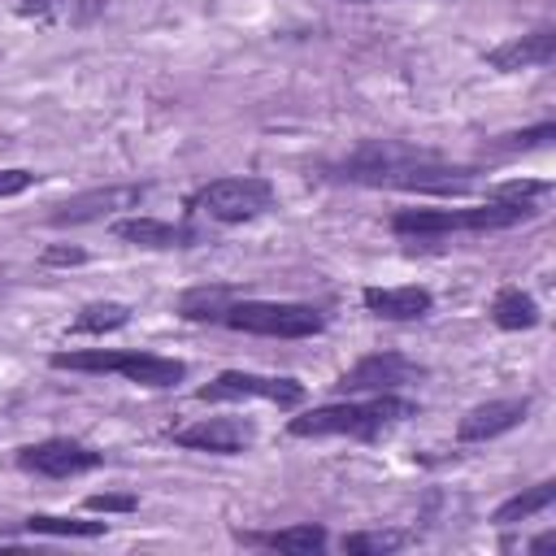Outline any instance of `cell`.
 <instances>
[{
  "mask_svg": "<svg viewBox=\"0 0 556 556\" xmlns=\"http://www.w3.org/2000/svg\"><path fill=\"white\" fill-rule=\"evenodd\" d=\"M52 369H70V374H122L135 387L148 391H165L178 387L187 378V365L174 356H156V352H139V348H78V352H52L48 356Z\"/></svg>",
  "mask_w": 556,
  "mask_h": 556,
  "instance_id": "4",
  "label": "cell"
},
{
  "mask_svg": "<svg viewBox=\"0 0 556 556\" xmlns=\"http://www.w3.org/2000/svg\"><path fill=\"white\" fill-rule=\"evenodd\" d=\"M39 261H43V265H83L87 252H83V248H70V243H52V248H43Z\"/></svg>",
  "mask_w": 556,
  "mask_h": 556,
  "instance_id": "27",
  "label": "cell"
},
{
  "mask_svg": "<svg viewBox=\"0 0 556 556\" xmlns=\"http://www.w3.org/2000/svg\"><path fill=\"white\" fill-rule=\"evenodd\" d=\"M126 321H130V304H122V300H91L70 321V334H113Z\"/></svg>",
  "mask_w": 556,
  "mask_h": 556,
  "instance_id": "21",
  "label": "cell"
},
{
  "mask_svg": "<svg viewBox=\"0 0 556 556\" xmlns=\"http://www.w3.org/2000/svg\"><path fill=\"white\" fill-rule=\"evenodd\" d=\"M539 317H543V313H539L534 295L521 291V287H500L495 300H491V321H495L500 330H534Z\"/></svg>",
  "mask_w": 556,
  "mask_h": 556,
  "instance_id": "18",
  "label": "cell"
},
{
  "mask_svg": "<svg viewBox=\"0 0 556 556\" xmlns=\"http://www.w3.org/2000/svg\"><path fill=\"white\" fill-rule=\"evenodd\" d=\"M539 208L530 195H491L486 204L469 208H400L391 213V235L408 243H439L447 235H482V230H508L517 222H530Z\"/></svg>",
  "mask_w": 556,
  "mask_h": 556,
  "instance_id": "2",
  "label": "cell"
},
{
  "mask_svg": "<svg viewBox=\"0 0 556 556\" xmlns=\"http://www.w3.org/2000/svg\"><path fill=\"white\" fill-rule=\"evenodd\" d=\"M326 178L352 182V187L447 195V191H465L473 182V169L452 165V161H443L434 152H421L413 143H400V139H365L356 152H348L339 165H330Z\"/></svg>",
  "mask_w": 556,
  "mask_h": 556,
  "instance_id": "1",
  "label": "cell"
},
{
  "mask_svg": "<svg viewBox=\"0 0 556 556\" xmlns=\"http://www.w3.org/2000/svg\"><path fill=\"white\" fill-rule=\"evenodd\" d=\"M530 395H508V400H486L478 408H469L456 426V439L460 443H486V439H500L508 430H517L526 417H530Z\"/></svg>",
  "mask_w": 556,
  "mask_h": 556,
  "instance_id": "13",
  "label": "cell"
},
{
  "mask_svg": "<svg viewBox=\"0 0 556 556\" xmlns=\"http://www.w3.org/2000/svg\"><path fill=\"white\" fill-rule=\"evenodd\" d=\"M195 400L204 404H230V400H269L278 408H295L304 404V382L295 378H278V374H243V369H226L213 382H204L195 391Z\"/></svg>",
  "mask_w": 556,
  "mask_h": 556,
  "instance_id": "7",
  "label": "cell"
},
{
  "mask_svg": "<svg viewBox=\"0 0 556 556\" xmlns=\"http://www.w3.org/2000/svg\"><path fill=\"white\" fill-rule=\"evenodd\" d=\"M361 304H365V313H374L382 321H421L434 308V295L417 282H408V287H365Z\"/></svg>",
  "mask_w": 556,
  "mask_h": 556,
  "instance_id": "15",
  "label": "cell"
},
{
  "mask_svg": "<svg viewBox=\"0 0 556 556\" xmlns=\"http://www.w3.org/2000/svg\"><path fill=\"white\" fill-rule=\"evenodd\" d=\"M408 543V534L400 530H356V534H343L339 547L348 556H387V552H400Z\"/></svg>",
  "mask_w": 556,
  "mask_h": 556,
  "instance_id": "23",
  "label": "cell"
},
{
  "mask_svg": "<svg viewBox=\"0 0 556 556\" xmlns=\"http://www.w3.org/2000/svg\"><path fill=\"white\" fill-rule=\"evenodd\" d=\"M526 547H530V552H547V547H556V530H547V534H539V539H530Z\"/></svg>",
  "mask_w": 556,
  "mask_h": 556,
  "instance_id": "28",
  "label": "cell"
},
{
  "mask_svg": "<svg viewBox=\"0 0 556 556\" xmlns=\"http://www.w3.org/2000/svg\"><path fill=\"white\" fill-rule=\"evenodd\" d=\"M417 378H426V365L408 361L404 352H369L339 374L334 391L339 395H378V391H400Z\"/></svg>",
  "mask_w": 556,
  "mask_h": 556,
  "instance_id": "9",
  "label": "cell"
},
{
  "mask_svg": "<svg viewBox=\"0 0 556 556\" xmlns=\"http://www.w3.org/2000/svg\"><path fill=\"white\" fill-rule=\"evenodd\" d=\"M552 504H556V482L543 478V482L517 491L513 500H504V504L491 513V521H495V526H517V521H530L534 513H547Z\"/></svg>",
  "mask_w": 556,
  "mask_h": 556,
  "instance_id": "19",
  "label": "cell"
},
{
  "mask_svg": "<svg viewBox=\"0 0 556 556\" xmlns=\"http://www.w3.org/2000/svg\"><path fill=\"white\" fill-rule=\"evenodd\" d=\"M239 543H252V547H274V552H291V556H313L326 547V530L313 526V521H300V526H287V530H269V534H252V530H239Z\"/></svg>",
  "mask_w": 556,
  "mask_h": 556,
  "instance_id": "17",
  "label": "cell"
},
{
  "mask_svg": "<svg viewBox=\"0 0 556 556\" xmlns=\"http://www.w3.org/2000/svg\"><path fill=\"white\" fill-rule=\"evenodd\" d=\"M547 139H556V122H539V126H530V130L500 135V139L491 143V152H526V148H539V143H547Z\"/></svg>",
  "mask_w": 556,
  "mask_h": 556,
  "instance_id": "24",
  "label": "cell"
},
{
  "mask_svg": "<svg viewBox=\"0 0 556 556\" xmlns=\"http://www.w3.org/2000/svg\"><path fill=\"white\" fill-rule=\"evenodd\" d=\"M169 439H174V447H187V452L239 456L256 443V426L243 417H204V421H191L182 430H169Z\"/></svg>",
  "mask_w": 556,
  "mask_h": 556,
  "instance_id": "11",
  "label": "cell"
},
{
  "mask_svg": "<svg viewBox=\"0 0 556 556\" xmlns=\"http://www.w3.org/2000/svg\"><path fill=\"white\" fill-rule=\"evenodd\" d=\"M109 13V0H22L17 17L39 22V26H56V30H78L91 26Z\"/></svg>",
  "mask_w": 556,
  "mask_h": 556,
  "instance_id": "16",
  "label": "cell"
},
{
  "mask_svg": "<svg viewBox=\"0 0 556 556\" xmlns=\"http://www.w3.org/2000/svg\"><path fill=\"white\" fill-rule=\"evenodd\" d=\"M113 235L122 243H135L148 252H178V248L204 243V230L195 222H161V217H143V213L113 217Z\"/></svg>",
  "mask_w": 556,
  "mask_h": 556,
  "instance_id": "12",
  "label": "cell"
},
{
  "mask_svg": "<svg viewBox=\"0 0 556 556\" xmlns=\"http://www.w3.org/2000/svg\"><path fill=\"white\" fill-rule=\"evenodd\" d=\"M35 182H39V174H35V169H22V165L0 169V200H13V195H22V191H30Z\"/></svg>",
  "mask_w": 556,
  "mask_h": 556,
  "instance_id": "26",
  "label": "cell"
},
{
  "mask_svg": "<svg viewBox=\"0 0 556 556\" xmlns=\"http://www.w3.org/2000/svg\"><path fill=\"white\" fill-rule=\"evenodd\" d=\"M556 61V26H539L521 39H508L500 48L486 52V65L500 74H517V70H547Z\"/></svg>",
  "mask_w": 556,
  "mask_h": 556,
  "instance_id": "14",
  "label": "cell"
},
{
  "mask_svg": "<svg viewBox=\"0 0 556 556\" xmlns=\"http://www.w3.org/2000/svg\"><path fill=\"white\" fill-rule=\"evenodd\" d=\"M87 508L91 513H135L139 508V495H130V491H100V495H87Z\"/></svg>",
  "mask_w": 556,
  "mask_h": 556,
  "instance_id": "25",
  "label": "cell"
},
{
  "mask_svg": "<svg viewBox=\"0 0 556 556\" xmlns=\"http://www.w3.org/2000/svg\"><path fill=\"white\" fill-rule=\"evenodd\" d=\"M187 208L208 217V222H222V226H239V222H252L261 213L274 208V182L261 178V174H235V178H213L204 182L200 191L187 195Z\"/></svg>",
  "mask_w": 556,
  "mask_h": 556,
  "instance_id": "6",
  "label": "cell"
},
{
  "mask_svg": "<svg viewBox=\"0 0 556 556\" xmlns=\"http://www.w3.org/2000/svg\"><path fill=\"white\" fill-rule=\"evenodd\" d=\"M417 417V404L400 391H378V395H343L339 404H321V408H308L300 417L287 421V434L291 439H330V434H348V439H361V443H374L382 430L400 426Z\"/></svg>",
  "mask_w": 556,
  "mask_h": 556,
  "instance_id": "3",
  "label": "cell"
},
{
  "mask_svg": "<svg viewBox=\"0 0 556 556\" xmlns=\"http://www.w3.org/2000/svg\"><path fill=\"white\" fill-rule=\"evenodd\" d=\"M148 195L143 182H109V187H91V191H78L61 204H52L48 213V226H87V222H109L126 208H139Z\"/></svg>",
  "mask_w": 556,
  "mask_h": 556,
  "instance_id": "8",
  "label": "cell"
},
{
  "mask_svg": "<svg viewBox=\"0 0 556 556\" xmlns=\"http://www.w3.org/2000/svg\"><path fill=\"white\" fill-rule=\"evenodd\" d=\"M352 4H378V0H352Z\"/></svg>",
  "mask_w": 556,
  "mask_h": 556,
  "instance_id": "29",
  "label": "cell"
},
{
  "mask_svg": "<svg viewBox=\"0 0 556 556\" xmlns=\"http://www.w3.org/2000/svg\"><path fill=\"white\" fill-rule=\"evenodd\" d=\"M100 465H104V452H96L78 439H65V434L17 447V469L39 473V478H78V473H91Z\"/></svg>",
  "mask_w": 556,
  "mask_h": 556,
  "instance_id": "10",
  "label": "cell"
},
{
  "mask_svg": "<svg viewBox=\"0 0 556 556\" xmlns=\"http://www.w3.org/2000/svg\"><path fill=\"white\" fill-rule=\"evenodd\" d=\"M26 534H43V539H100L109 534V521H83V517H56V513H30L22 521Z\"/></svg>",
  "mask_w": 556,
  "mask_h": 556,
  "instance_id": "20",
  "label": "cell"
},
{
  "mask_svg": "<svg viewBox=\"0 0 556 556\" xmlns=\"http://www.w3.org/2000/svg\"><path fill=\"white\" fill-rule=\"evenodd\" d=\"M217 326L243 330V334H265V339H313L326 330V313L300 300H239L230 295L226 308L217 313Z\"/></svg>",
  "mask_w": 556,
  "mask_h": 556,
  "instance_id": "5",
  "label": "cell"
},
{
  "mask_svg": "<svg viewBox=\"0 0 556 556\" xmlns=\"http://www.w3.org/2000/svg\"><path fill=\"white\" fill-rule=\"evenodd\" d=\"M230 295H235L230 287H195V291H187V295L178 300V313H182L187 321H213V326H217V313L226 308Z\"/></svg>",
  "mask_w": 556,
  "mask_h": 556,
  "instance_id": "22",
  "label": "cell"
}]
</instances>
